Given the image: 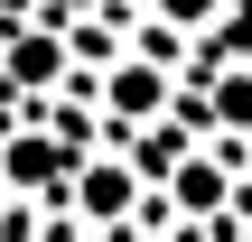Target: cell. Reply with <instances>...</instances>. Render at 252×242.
Listing matches in <instances>:
<instances>
[{"label":"cell","instance_id":"obj_1","mask_svg":"<svg viewBox=\"0 0 252 242\" xmlns=\"http://www.w3.org/2000/svg\"><path fill=\"white\" fill-rule=\"evenodd\" d=\"M65 168H75V159H65L56 140H9V149H0V177H9V187H28V196H47Z\"/></svg>","mask_w":252,"mask_h":242},{"label":"cell","instance_id":"obj_2","mask_svg":"<svg viewBox=\"0 0 252 242\" xmlns=\"http://www.w3.org/2000/svg\"><path fill=\"white\" fill-rule=\"evenodd\" d=\"M56 65H65V37H47V28H28V37L9 47V75H19V84H47Z\"/></svg>","mask_w":252,"mask_h":242},{"label":"cell","instance_id":"obj_3","mask_svg":"<svg viewBox=\"0 0 252 242\" xmlns=\"http://www.w3.org/2000/svg\"><path fill=\"white\" fill-rule=\"evenodd\" d=\"M112 112L150 121V112H159V75H150V65H122V75H112Z\"/></svg>","mask_w":252,"mask_h":242},{"label":"cell","instance_id":"obj_4","mask_svg":"<svg viewBox=\"0 0 252 242\" xmlns=\"http://www.w3.org/2000/svg\"><path fill=\"white\" fill-rule=\"evenodd\" d=\"M131 205V168H84V215H122Z\"/></svg>","mask_w":252,"mask_h":242},{"label":"cell","instance_id":"obj_5","mask_svg":"<svg viewBox=\"0 0 252 242\" xmlns=\"http://www.w3.org/2000/svg\"><path fill=\"white\" fill-rule=\"evenodd\" d=\"M159 9H168L178 28H196V19H215V0H159Z\"/></svg>","mask_w":252,"mask_h":242},{"label":"cell","instance_id":"obj_6","mask_svg":"<svg viewBox=\"0 0 252 242\" xmlns=\"http://www.w3.org/2000/svg\"><path fill=\"white\" fill-rule=\"evenodd\" d=\"M56 9H84V0H56Z\"/></svg>","mask_w":252,"mask_h":242}]
</instances>
